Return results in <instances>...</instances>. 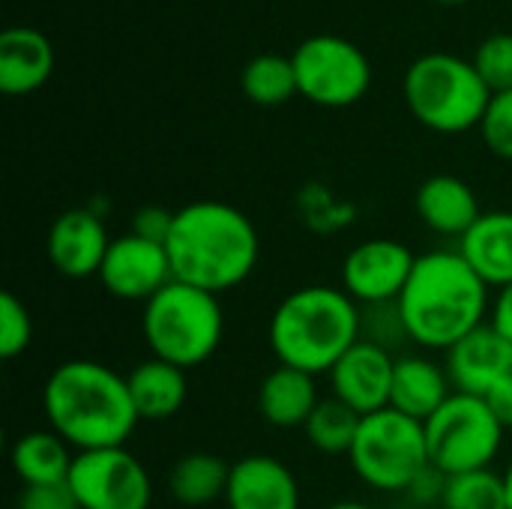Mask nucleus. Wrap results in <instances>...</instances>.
<instances>
[{
	"instance_id": "f8f14e48",
	"label": "nucleus",
	"mask_w": 512,
	"mask_h": 509,
	"mask_svg": "<svg viewBox=\"0 0 512 509\" xmlns=\"http://www.w3.org/2000/svg\"><path fill=\"white\" fill-rule=\"evenodd\" d=\"M96 279L117 300L147 303L168 282H174V273H171L168 249L162 243L144 240L129 231V234L111 237L108 255Z\"/></svg>"
},
{
	"instance_id": "72a5a7b5",
	"label": "nucleus",
	"mask_w": 512,
	"mask_h": 509,
	"mask_svg": "<svg viewBox=\"0 0 512 509\" xmlns=\"http://www.w3.org/2000/svg\"><path fill=\"white\" fill-rule=\"evenodd\" d=\"M489 324L507 339L512 342V285L501 288L492 300V312H489Z\"/></svg>"
},
{
	"instance_id": "a878e982",
	"label": "nucleus",
	"mask_w": 512,
	"mask_h": 509,
	"mask_svg": "<svg viewBox=\"0 0 512 509\" xmlns=\"http://www.w3.org/2000/svg\"><path fill=\"white\" fill-rule=\"evenodd\" d=\"M240 84L255 105H282L297 93L294 60L282 54H258L246 63Z\"/></svg>"
},
{
	"instance_id": "5701e85b",
	"label": "nucleus",
	"mask_w": 512,
	"mask_h": 509,
	"mask_svg": "<svg viewBox=\"0 0 512 509\" xmlns=\"http://www.w3.org/2000/svg\"><path fill=\"white\" fill-rule=\"evenodd\" d=\"M9 462L21 486H60L69 480L75 450L54 429H33L12 444Z\"/></svg>"
},
{
	"instance_id": "7c9ffc66",
	"label": "nucleus",
	"mask_w": 512,
	"mask_h": 509,
	"mask_svg": "<svg viewBox=\"0 0 512 509\" xmlns=\"http://www.w3.org/2000/svg\"><path fill=\"white\" fill-rule=\"evenodd\" d=\"M15 509H81L69 486H24Z\"/></svg>"
},
{
	"instance_id": "7ed1b4c3",
	"label": "nucleus",
	"mask_w": 512,
	"mask_h": 509,
	"mask_svg": "<svg viewBox=\"0 0 512 509\" xmlns=\"http://www.w3.org/2000/svg\"><path fill=\"white\" fill-rule=\"evenodd\" d=\"M42 411L48 429H54L75 453L126 447L141 423L126 375L99 360L60 363L45 378Z\"/></svg>"
},
{
	"instance_id": "393cba45",
	"label": "nucleus",
	"mask_w": 512,
	"mask_h": 509,
	"mask_svg": "<svg viewBox=\"0 0 512 509\" xmlns=\"http://www.w3.org/2000/svg\"><path fill=\"white\" fill-rule=\"evenodd\" d=\"M360 414L351 411L345 402H339L336 396L321 399V405L315 408V414L309 417V423L303 426L306 441L324 453V456H348L360 429Z\"/></svg>"
},
{
	"instance_id": "4be33fe9",
	"label": "nucleus",
	"mask_w": 512,
	"mask_h": 509,
	"mask_svg": "<svg viewBox=\"0 0 512 509\" xmlns=\"http://www.w3.org/2000/svg\"><path fill=\"white\" fill-rule=\"evenodd\" d=\"M126 381H129V396H132L138 417L150 420V423L171 420L174 414H180V408L189 399L186 369L171 366V363L156 360V357L138 363L126 375Z\"/></svg>"
},
{
	"instance_id": "423d86ee",
	"label": "nucleus",
	"mask_w": 512,
	"mask_h": 509,
	"mask_svg": "<svg viewBox=\"0 0 512 509\" xmlns=\"http://www.w3.org/2000/svg\"><path fill=\"white\" fill-rule=\"evenodd\" d=\"M492 90L474 63L456 54H423L405 72V102L432 132L459 135L480 126Z\"/></svg>"
},
{
	"instance_id": "b1692460",
	"label": "nucleus",
	"mask_w": 512,
	"mask_h": 509,
	"mask_svg": "<svg viewBox=\"0 0 512 509\" xmlns=\"http://www.w3.org/2000/svg\"><path fill=\"white\" fill-rule=\"evenodd\" d=\"M231 465L213 453H186L168 471V492L180 507H210L225 501Z\"/></svg>"
},
{
	"instance_id": "1a4fd4ad",
	"label": "nucleus",
	"mask_w": 512,
	"mask_h": 509,
	"mask_svg": "<svg viewBox=\"0 0 512 509\" xmlns=\"http://www.w3.org/2000/svg\"><path fill=\"white\" fill-rule=\"evenodd\" d=\"M297 93L324 108H345L366 96L372 84L369 57L342 36H312L291 54Z\"/></svg>"
},
{
	"instance_id": "e433bc0d",
	"label": "nucleus",
	"mask_w": 512,
	"mask_h": 509,
	"mask_svg": "<svg viewBox=\"0 0 512 509\" xmlns=\"http://www.w3.org/2000/svg\"><path fill=\"white\" fill-rule=\"evenodd\" d=\"M438 3H468V0H438Z\"/></svg>"
},
{
	"instance_id": "4468645a",
	"label": "nucleus",
	"mask_w": 512,
	"mask_h": 509,
	"mask_svg": "<svg viewBox=\"0 0 512 509\" xmlns=\"http://www.w3.org/2000/svg\"><path fill=\"white\" fill-rule=\"evenodd\" d=\"M111 237L102 225V216L90 207H72L60 213L45 237V255L51 267L66 279L99 276L108 255Z\"/></svg>"
},
{
	"instance_id": "f704fd0d",
	"label": "nucleus",
	"mask_w": 512,
	"mask_h": 509,
	"mask_svg": "<svg viewBox=\"0 0 512 509\" xmlns=\"http://www.w3.org/2000/svg\"><path fill=\"white\" fill-rule=\"evenodd\" d=\"M324 509H375V507L360 504V501H336V504H330V507H324Z\"/></svg>"
},
{
	"instance_id": "a211bd4d",
	"label": "nucleus",
	"mask_w": 512,
	"mask_h": 509,
	"mask_svg": "<svg viewBox=\"0 0 512 509\" xmlns=\"http://www.w3.org/2000/svg\"><path fill=\"white\" fill-rule=\"evenodd\" d=\"M54 72V48L45 33L33 27H9L0 33V90L6 96H27L39 90Z\"/></svg>"
},
{
	"instance_id": "9b49d317",
	"label": "nucleus",
	"mask_w": 512,
	"mask_h": 509,
	"mask_svg": "<svg viewBox=\"0 0 512 509\" xmlns=\"http://www.w3.org/2000/svg\"><path fill=\"white\" fill-rule=\"evenodd\" d=\"M417 255L393 240V237H375L360 246H354L342 261V291L360 303V306H390L402 297L411 273H414Z\"/></svg>"
},
{
	"instance_id": "39448f33",
	"label": "nucleus",
	"mask_w": 512,
	"mask_h": 509,
	"mask_svg": "<svg viewBox=\"0 0 512 509\" xmlns=\"http://www.w3.org/2000/svg\"><path fill=\"white\" fill-rule=\"evenodd\" d=\"M141 333L156 360H165L186 372L198 369L222 345V303L216 294L174 279L144 303Z\"/></svg>"
},
{
	"instance_id": "2eb2a0df",
	"label": "nucleus",
	"mask_w": 512,
	"mask_h": 509,
	"mask_svg": "<svg viewBox=\"0 0 512 509\" xmlns=\"http://www.w3.org/2000/svg\"><path fill=\"white\" fill-rule=\"evenodd\" d=\"M444 369L456 393L486 396L498 381L512 375V342L486 321L447 351Z\"/></svg>"
},
{
	"instance_id": "6ab92c4d",
	"label": "nucleus",
	"mask_w": 512,
	"mask_h": 509,
	"mask_svg": "<svg viewBox=\"0 0 512 509\" xmlns=\"http://www.w3.org/2000/svg\"><path fill=\"white\" fill-rule=\"evenodd\" d=\"M453 381L444 366L432 363L423 354H405L396 357L393 369V393H390V408L426 423L450 396H453Z\"/></svg>"
},
{
	"instance_id": "aec40b11",
	"label": "nucleus",
	"mask_w": 512,
	"mask_h": 509,
	"mask_svg": "<svg viewBox=\"0 0 512 509\" xmlns=\"http://www.w3.org/2000/svg\"><path fill=\"white\" fill-rule=\"evenodd\" d=\"M459 255L495 291L512 285V210H492L459 240Z\"/></svg>"
},
{
	"instance_id": "473e14b6",
	"label": "nucleus",
	"mask_w": 512,
	"mask_h": 509,
	"mask_svg": "<svg viewBox=\"0 0 512 509\" xmlns=\"http://www.w3.org/2000/svg\"><path fill=\"white\" fill-rule=\"evenodd\" d=\"M483 399H486L489 411L498 417V423L504 429H512V375H507L504 381H498Z\"/></svg>"
},
{
	"instance_id": "f03ea898",
	"label": "nucleus",
	"mask_w": 512,
	"mask_h": 509,
	"mask_svg": "<svg viewBox=\"0 0 512 509\" xmlns=\"http://www.w3.org/2000/svg\"><path fill=\"white\" fill-rule=\"evenodd\" d=\"M165 249L177 282L219 297L255 273L261 237L240 207L225 201H192L174 210Z\"/></svg>"
},
{
	"instance_id": "f3484780",
	"label": "nucleus",
	"mask_w": 512,
	"mask_h": 509,
	"mask_svg": "<svg viewBox=\"0 0 512 509\" xmlns=\"http://www.w3.org/2000/svg\"><path fill=\"white\" fill-rule=\"evenodd\" d=\"M420 222L441 237H465L483 216L477 192L453 174H435L423 180L414 198Z\"/></svg>"
},
{
	"instance_id": "c9c22d12",
	"label": "nucleus",
	"mask_w": 512,
	"mask_h": 509,
	"mask_svg": "<svg viewBox=\"0 0 512 509\" xmlns=\"http://www.w3.org/2000/svg\"><path fill=\"white\" fill-rule=\"evenodd\" d=\"M504 486H507V507L512 509V462L507 465V471H504Z\"/></svg>"
},
{
	"instance_id": "f257e3e1",
	"label": "nucleus",
	"mask_w": 512,
	"mask_h": 509,
	"mask_svg": "<svg viewBox=\"0 0 512 509\" xmlns=\"http://www.w3.org/2000/svg\"><path fill=\"white\" fill-rule=\"evenodd\" d=\"M492 288L471 270L459 249L417 255L414 273L396 300L405 336L426 351H450L483 327L492 312Z\"/></svg>"
},
{
	"instance_id": "dca6fc26",
	"label": "nucleus",
	"mask_w": 512,
	"mask_h": 509,
	"mask_svg": "<svg viewBox=\"0 0 512 509\" xmlns=\"http://www.w3.org/2000/svg\"><path fill=\"white\" fill-rule=\"evenodd\" d=\"M228 509H300V483L294 471L276 456H243L231 465Z\"/></svg>"
},
{
	"instance_id": "c85d7f7f",
	"label": "nucleus",
	"mask_w": 512,
	"mask_h": 509,
	"mask_svg": "<svg viewBox=\"0 0 512 509\" xmlns=\"http://www.w3.org/2000/svg\"><path fill=\"white\" fill-rule=\"evenodd\" d=\"M30 342H33V318L27 306L12 291H3L0 294V357L15 360L18 354L30 348Z\"/></svg>"
},
{
	"instance_id": "412c9836",
	"label": "nucleus",
	"mask_w": 512,
	"mask_h": 509,
	"mask_svg": "<svg viewBox=\"0 0 512 509\" xmlns=\"http://www.w3.org/2000/svg\"><path fill=\"white\" fill-rule=\"evenodd\" d=\"M321 405L315 375L276 366L258 387V411L276 429H303Z\"/></svg>"
},
{
	"instance_id": "9d476101",
	"label": "nucleus",
	"mask_w": 512,
	"mask_h": 509,
	"mask_svg": "<svg viewBox=\"0 0 512 509\" xmlns=\"http://www.w3.org/2000/svg\"><path fill=\"white\" fill-rule=\"evenodd\" d=\"M66 486L81 509H150L153 504V480L126 447L75 453Z\"/></svg>"
},
{
	"instance_id": "bb28decb",
	"label": "nucleus",
	"mask_w": 512,
	"mask_h": 509,
	"mask_svg": "<svg viewBox=\"0 0 512 509\" xmlns=\"http://www.w3.org/2000/svg\"><path fill=\"white\" fill-rule=\"evenodd\" d=\"M441 509H510L504 474L483 468L447 477L441 492Z\"/></svg>"
},
{
	"instance_id": "cd10ccee",
	"label": "nucleus",
	"mask_w": 512,
	"mask_h": 509,
	"mask_svg": "<svg viewBox=\"0 0 512 509\" xmlns=\"http://www.w3.org/2000/svg\"><path fill=\"white\" fill-rule=\"evenodd\" d=\"M471 63L492 93L512 90V33H495L483 39Z\"/></svg>"
},
{
	"instance_id": "2f4dec72",
	"label": "nucleus",
	"mask_w": 512,
	"mask_h": 509,
	"mask_svg": "<svg viewBox=\"0 0 512 509\" xmlns=\"http://www.w3.org/2000/svg\"><path fill=\"white\" fill-rule=\"evenodd\" d=\"M171 225H174V210H165L156 204H147L132 216V234L153 240V243H162V246L168 243Z\"/></svg>"
},
{
	"instance_id": "ddd939ff",
	"label": "nucleus",
	"mask_w": 512,
	"mask_h": 509,
	"mask_svg": "<svg viewBox=\"0 0 512 509\" xmlns=\"http://www.w3.org/2000/svg\"><path fill=\"white\" fill-rule=\"evenodd\" d=\"M393 369H396V357H390V348L372 339H360L330 369L333 396L345 402L351 411H357L360 417L378 414L390 408Z\"/></svg>"
},
{
	"instance_id": "c756f323",
	"label": "nucleus",
	"mask_w": 512,
	"mask_h": 509,
	"mask_svg": "<svg viewBox=\"0 0 512 509\" xmlns=\"http://www.w3.org/2000/svg\"><path fill=\"white\" fill-rule=\"evenodd\" d=\"M480 132L486 147L498 156L512 162V90L492 93L489 108L480 120Z\"/></svg>"
},
{
	"instance_id": "6e6552de",
	"label": "nucleus",
	"mask_w": 512,
	"mask_h": 509,
	"mask_svg": "<svg viewBox=\"0 0 512 509\" xmlns=\"http://www.w3.org/2000/svg\"><path fill=\"white\" fill-rule=\"evenodd\" d=\"M429 462L444 477L492 468L504 447V426L483 396L453 393L426 423Z\"/></svg>"
},
{
	"instance_id": "20e7f679",
	"label": "nucleus",
	"mask_w": 512,
	"mask_h": 509,
	"mask_svg": "<svg viewBox=\"0 0 512 509\" xmlns=\"http://www.w3.org/2000/svg\"><path fill=\"white\" fill-rule=\"evenodd\" d=\"M267 339L279 366L330 375L345 351L363 339V306L333 285L297 288L273 309Z\"/></svg>"
},
{
	"instance_id": "0eeeda50",
	"label": "nucleus",
	"mask_w": 512,
	"mask_h": 509,
	"mask_svg": "<svg viewBox=\"0 0 512 509\" xmlns=\"http://www.w3.org/2000/svg\"><path fill=\"white\" fill-rule=\"evenodd\" d=\"M354 474L378 492H411L417 477L432 465L426 426L393 408L360 420L348 453Z\"/></svg>"
}]
</instances>
